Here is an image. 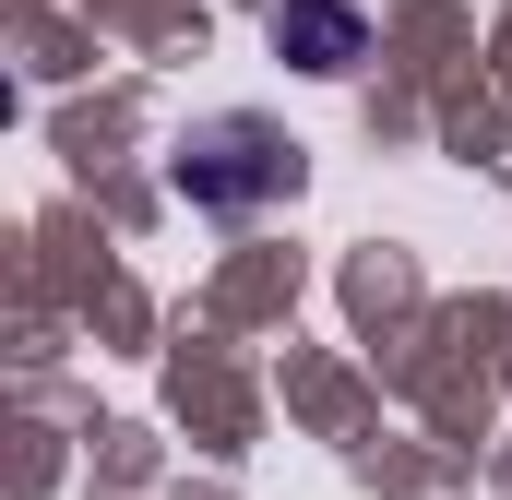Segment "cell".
<instances>
[{
	"mask_svg": "<svg viewBox=\"0 0 512 500\" xmlns=\"http://www.w3.org/2000/svg\"><path fill=\"white\" fill-rule=\"evenodd\" d=\"M167 191H179L191 215H262V203H286V191H298V143L262 120V108H215V120L179 131Z\"/></svg>",
	"mask_w": 512,
	"mask_h": 500,
	"instance_id": "1",
	"label": "cell"
},
{
	"mask_svg": "<svg viewBox=\"0 0 512 500\" xmlns=\"http://www.w3.org/2000/svg\"><path fill=\"white\" fill-rule=\"evenodd\" d=\"M274 48L298 72H358L370 60V12L358 0H274Z\"/></svg>",
	"mask_w": 512,
	"mask_h": 500,
	"instance_id": "2",
	"label": "cell"
}]
</instances>
